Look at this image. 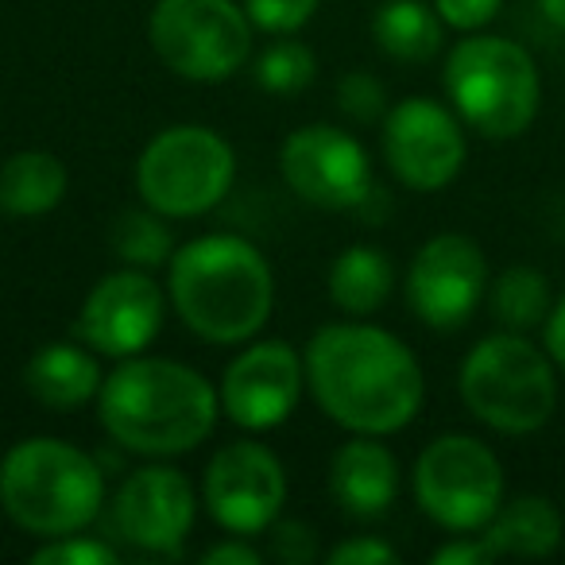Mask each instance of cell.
I'll use <instances>...</instances> for the list:
<instances>
[{
  "label": "cell",
  "mask_w": 565,
  "mask_h": 565,
  "mask_svg": "<svg viewBox=\"0 0 565 565\" xmlns=\"http://www.w3.org/2000/svg\"><path fill=\"white\" fill-rule=\"evenodd\" d=\"M307 380L318 407L353 434L384 438L423 407V369L395 333L380 326L341 322L315 333Z\"/></svg>",
  "instance_id": "obj_1"
},
{
  "label": "cell",
  "mask_w": 565,
  "mask_h": 565,
  "mask_svg": "<svg viewBox=\"0 0 565 565\" xmlns=\"http://www.w3.org/2000/svg\"><path fill=\"white\" fill-rule=\"evenodd\" d=\"M97 403L109 438L143 457L198 449L213 434L221 411L202 372L163 356H125V364L102 380Z\"/></svg>",
  "instance_id": "obj_2"
},
{
  "label": "cell",
  "mask_w": 565,
  "mask_h": 565,
  "mask_svg": "<svg viewBox=\"0 0 565 565\" xmlns=\"http://www.w3.org/2000/svg\"><path fill=\"white\" fill-rule=\"evenodd\" d=\"M167 291L198 338L241 345L264 330L271 315L275 275L256 244L233 233H213L174 252Z\"/></svg>",
  "instance_id": "obj_3"
},
{
  "label": "cell",
  "mask_w": 565,
  "mask_h": 565,
  "mask_svg": "<svg viewBox=\"0 0 565 565\" xmlns=\"http://www.w3.org/2000/svg\"><path fill=\"white\" fill-rule=\"evenodd\" d=\"M0 503L35 539H63L102 515L105 477L94 457L71 441L28 438L0 461Z\"/></svg>",
  "instance_id": "obj_4"
},
{
  "label": "cell",
  "mask_w": 565,
  "mask_h": 565,
  "mask_svg": "<svg viewBox=\"0 0 565 565\" xmlns=\"http://www.w3.org/2000/svg\"><path fill=\"white\" fill-rule=\"evenodd\" d=\"M446 94L469 128L488 140H515L539 117V66L500 35L461 40L446 58Z\"/></svg>",
  "instance_id": "obj_5"
},
{
  "label": "cell",
  "mask_w": 565,
  "mask_h": 565,
  "mask_svg": "<svg viewBox=\"0 0 565 565\" xmlns=\"http://www.w3.org/2000/svg\"><path fill=\"white\" fill-rule=\"evenodd\" d=\"M461 399L484 426L500 434H534L557 403L550 353L515 330L484 338L461 364Z\"/></svg>",
  "instance_id": "obj_6"
},
{
  "label": "cell",
  "mask_w": 565,
  "mask_h": 565,
  "mask_svg": "<svg viewBox=\"0 0 565 565\" xmlns=\"http://www.w3.org/2000/svg\"><path fill=\"white\" fill-rule=\"evenodd\" d=\"M236 156L225 136L202 125H174L143 148L136 163L140 198L163 217H202L228 194Z\"/></svg>",
  "instance_id": "obj_7"
},
{
  "label": "cell",
  "mask_w": 565,
  "mask_h": 565,
  "mask_svg": "<svg viewBox=\"0 0 565 565\" xmlns=\"http://www.w3.org/2000/svg\"><path fill=\"white\" fill-rule=\"evenodd\" d=\"M148 35L167 71L190 82L233 78L252 51V20L233 0H159Z\"/></svg>",
  "instance_id": "obj_8"
},
{
  "label": "cell",
  "mask_w": 565,
  "mask_h": 565,
  "mask_svg": "<svg viewBox=\"0 0 565 565\" xmlns=\"http://www.w3.org/2000/svg\"><path fill=\"white\" fill-rule=\"evenodd\" d=\"M418 508L446 531H484L503 503V469L469 434L434 438L415 465Z\"/></svg>",
  "instance_id": "obj_9"
},
{
  "label": "cell",
  "mask_w": 565,
  "mask_h": 565,
  "mask_svg": "<svg viewBox=\"0 0 565 565\" xmlns=\"http://www.w3.org/2000/svg\"><path fill=\"white\" fill-rule=\"evenodd\" d=\"M282 179L302 202L322 210H361L372 198V163L361 140L333 125H307L282 143Z\"/></svg>",
  "instance_id": "obj_10"
},
{
  "label": "cell",
  "mask_w": 565,
  "mask_h": 565,
  "mask_svg": "<svg viewBox=\"0 0 565 565\" xmlns=\"http://www.w3.org/2000/svg\"><path fill=\"white\" fill-rule=\"evenodd\" d=\"M202 500L213 523L233 534H259L275 523L287 500L279 457L259 441H228L205 469Z\"/></svg>",
  "instance_id": "obj_11"
},
{
  "label": "cell",
  "mask_w": 565,
  "mask_h": 565,
  "mask_svg": "<svg viewBox=\"0 0 565 565\" xmlns=\"http://www.w3.org/2000/svg\"><path fill=\"white\" fill-rule=\"evenodd\" d=\"M384 156L403 186L430 194L461 174L465 132L446 105L407 97L384 117Z\"/></svg>",
  "instance_id": "obj_12"
},
{
  "label": "cell",
  "mask_w": 565,
  "mask_h": 565,
  "mask_svg": "<svg viewBox=\"0 0 565 565\" xmlns=\"http://www.w3.org/2000/svg\"><path fill=\"white\" fill-rule=\"evenodd\" d=\"M167 299L143 267H125L97 282L78 310L74 333L105 356H140L163 330Z\"/></svg>",
  "instance_id": "obj_13"
},
{
  "label": "cell",
  "mask_w": 565,
  "mask_h": 565,
  "mask_svg": "<svg viewBox=\"0 0 565 565\" xmlns=\"http://www.w3.org/2000/svg\"><path fill=\"white\" fill-rule=\"evenodd\" d=\"M488 287V264L477 241L441 233L418 248L407 275V302L430 330H457L472 318Z\"/></svg>",
  "instance_id": "obj_14"
},
{
  "label": "cell",
  "mask_w": 565,
  "mask_h": 565,
  "mask_svg": "<svg viewBox=\"0 0 565 565\" xmlns=\"http://www.w3.org/2000/svg\"><path fill=\"white\" fill-rule=\"evenodd\" d=\"M302 384V356L287 341H259L221 376V411L244 430H271L299 407Z\"/></svg>",
  "instance_id": "obj_15"
},
{
  "label": "cell",
  "mask_w": 565,
  "mask_h": 565,
  "mask_svg": "<svg viewBox=\"0 0 565 565\" xmlns=\"http://www.w3.org/2000/svg\"><path fill=\"white\" fill-rule=\"evenodd\" d=\"M194 488L171 465L136 469L113 495V526L120 531V539L151 554L179 550L194 526Z\"/></svg>",
  "instance_id": "obj_16"
},
{
  "label": "cell",
  "mask_w": 565,
  "mask_h": 565,
  "mask_svg": "<svg viewBox=\"0 0 565 565\" xmlns=\"http://www.w3.org/2000/svg\"><path fill=\"white\" fill-rule=\"evenodd\" d=\"M330 492L349 515H384L395 503V492H399V461L384 441H372V434H361L333 454Z\"/></svg>",
  "instance_id": "obj_17"
},
{
  "label": "cell",
  "mask_w": 565,
  "mask_h": 565,
  "mask_svg": "<svg viewBox=\"0 0 565 565\" xmlns=\"http://www.w3.org/2000/svg\"><path fill=\"white\" fill-rule=\"evenodd\" d=\"M24 387L47 411H78L102 392V369L86 341H51L24 364Z\"/></svg>",
  "instance_id": "obj_18"
},
{
  "label": "cell",
  "mask_w": 565,
  "mask_h": 565,
  "mask_svg": "<svg viewBox=\"0 0 565 565\" xmlns=\"http://www.w3.org/2000/svg\"><path fill=\"white\" fill-rule=\"evenodd\" d=\"M484 542L492 546L495 557H546L562 542V515L542 495H519L508 508L500 503L492 523L484 526Z\"/></svg>",
  "instance_id": "obj_19"
},
{
  "label": "cell",
  "mask_w": 565,
  "mask_h": 565,
  "mask_svg": "<svg viewBox=\"0 0 565 565\" xmlns=\"http://www.w3.org/2000/svg\"><path fill=\"white\" fill-rule=\"evenodd\" d=\"M66 194V167L51 151H17L0 163V210L12 217H43Z\"/></svg>",
  "instance_id": "obj_20"
},
{
  "label": "cell",
  "mask_w": 565,
  "mask_h": 565,
  "mask_svg": "<svg viewBox=\"0 0 565 565\" xmlns=\"http://www.w3.org/2000/svg\"><path fill=\"white\" fill-rule=\"evenodd\" d=\"M395 287V267L384 248L372 244H353L330 267V299L338 310L353 318L376 315Z\"/></svg>",
  "instance_id": "obj_21"
},
{
  "label": "cell",
  "mask_w": 565,
  "mask_h": 565,
  "mask_svg": "<svg viewBox=\"0 0 565 565\" xmlns=\"http://www.w3.org/2000/svg\"><path fill=\"white\" fill-rule=\"evenodd\" d=\"M380 51L399 63H426L441 47V17L423 0H384L372 17Z\"/></svg>",
  "instance_id": "obj_22"
},
{
  "label": "cell",
  "mask_w": 565,
  "mask_h": 565,
  "mask_svg": "<svg viewBox=\"0 0 565 565\" xmlns=\"http://www.w3.org/2000/svg\"><path fill=\"white\" fill-rule=\"evenodd\" d=\"M492 315L503 330H534L550 315V287L546 275L534 267H508L492 282Z\"/></svg>",
  "instance_id": "obj_23"
},
{
  "label": "cell",
  "mask_w": 565,
  "mask_h": 565,
  "mask_svg": "<svg viewBox=\"0 0 565 565\" xmlns=\"http://www.w3.org/2000/svg\"><path fill=\"white\" fill-rule=\"evenodd\" d=\"M113 252L125 259L128 267H143V271H156V267L171 264L174 256V236L163 225V213L148 210H128L113 225Z\"/></svg>",
  "instance_id": "obj_24"
},
{
  "label": "cell",
  "mask_w": 565,
  "mask_h": 565,
  "mask_svg": "<svg viewBox=\"0 0 565 565\" xmlns=\"http://www.w3.org/2000/svg\"><path fill=\"white\" fill-rule=\"evenodd\" d=\"M256 82L267 94H299L315 82V51L299 40H279L259 55Z\"/></svg>",
  "instance_id": "obj_25"
},
{
  "label": "cell",
  "mask_w": 565,
  "mask_h": 565,
  "mask_svg": "<svg viewBox=\"0 0 565 565\" xmlns=\"http://www.w3.org/2000/svg\"><path fill=\"white\" fill-rule=\"evenodd\" d=\"M338 102H341V113L353 117L356 125L387 117V94H384V86H380V78H372L369 71L345 74L338 86Z\"/></svg>",
  "instance_id": "obj_26"
},
{
  "label": "cell",
  "mask_w": 565,
  "mask_h": 565,
  "mask_svg": "<svg viewBox=\"0 0 565 565\" xmlns=\"http://www.w3.org/2000/svg\"><path fill=\"white\" fill-rule=\"evenodd\" d=\"M244 12L271 35H291L318 12V0H244Z\"/></svg>",
  "instance_id": "obj_27"
},
{
  "label": "cell",
  "mask_w": 565,
  "mask_h": 565,
  "mask_svg": "<svg viewBox=\"0 0 565 565\" xmlns=\"http://www.w3.org/2000/svg\"><path fill=\"white\" fill-rule=\"evenodd\" d=\"M35 565H113L117 562V550L105 546L97 539H82V534H63V539H51L47 546H40L32 554Z\"/></svg>",
  "instance_id": "obj_28"
},
{
  "label": "cell",
  "mask_w": 565,
  "mask_h": 565,
  "mask_svg": "<svg viewBox=\"0 0 565 565\" xmlns=\"http://www.w3.org/2000/svg\"><path fill=\"white\" fill-rule=\"evenodd\" d=\"M267 539H271V554L279 557V562H287V565H307V562H315L318 557V550H315V531L310 526H302V523H271L267 526Z\"/></svg>",
  "instance_id": "obj_29"
},
{
  "label": "cell",
  "mask_w": 565,
  "mask_h": 565,
  "mask_svg": "<svg viewBox=\"0 0 565 565\" xmlns=\"http://www.w3.org/2000/svg\"><path fill=\"white\" fill-rule=\"evenodd\" d=\"M503 0H434L441 24L457 28V32H477V28L492 24Z\"/></svg>",
  "instance_id": "obj_30"
},
{
  "label": "cell",
  "mask_w": 565,
  "mask_h": 565,
  "mask_svg": "<svg viewBox=\"0 0 565 565\" xmlns=\"http://www.w3.org/2000/svg\"><path fill=\"white\" fill-rule=\"evenodd\" d=\"M330 565H387L395 562V550L387 542H376V539H349L341 546H333L326 554Z\"/></svg>",
  "instance_id": "obj_31"
},
{
  "label": "cell",
  "mask_w": 565,
  "mask_h": 565,
  "mask_svg": "<svg viewBox=\"0 0 565 565\" xmlns=\"http://www.w3.org/2000/svg\"><path fill=\"white\" fill-rule=\"evenodd\" d=\"M492 546L484 539H472V542H449L434 554V565H480V562H492Z\"/></svg>",
  "instance_id": "obj_32"
},
{
  "label": "cell",
  "mask_w": 565,
  "mask_h": 565,
  "mask_svg": "<svg viewBox=\"0 0 565 565\" xmlns=\"http://www.w3.org/2000/svg\"><path fill=\"white\" fill-rule=\"evenodd\" d=\"M202 562L205 565H259L264 562V554L241 539V542H221V546H210L202 554Z\"/></svg>",
  "instance_id": "obj_33"
},
{
  "label": "cell",
  "mask_w": 565,
  "mask_h": 565,
  "mask_svg": "<svg viewBox=\"0 0 565 565\" xmlns=\"http://www.w3.org/2000/svg\"><path fill=\"white\" fill-rule=\"evenodd\" d=\"M546 353H550V361L557 364V369H565V295L562 299L550 307V315H546Z\"/></svg>",
  "instance_id": "obj_34"
},
{
  "label": "cell",
  "mask_w": 565,
  "mask_h": 565,
  "mask_svg": "<svg viewBox=\"0 0 565 565\" xmlns=\"http://www.w3.org/2000/svg\"><path fill=\"white\" fill-rule=\"evenodd\" d=\"M539 9H542V17H546L550 24L565 32V0H539Z\"/></svg>",
  "instance_id": "obj_35"
}]
</instances>
